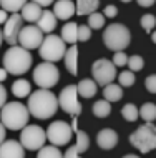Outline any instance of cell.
Returning a JSON list of instances; mask_svg holds the SVG:
<instances>
[{
	"label": "cell",
	"mask_w": 156,
	"mask_h": 158,
	"mask_svg": "<svg viewBox=\"0 0 156 158\" xmlns=\"http://www.w3.org/2000/svg\"><path fill=\"white\" fill-rule=\"evenodd\" d=\"M30 115H33L38 120H48L52 118L58 106V98L50 92V88H38L28 95V105H27Z\"/></svg>",
	"instance_id": "1"
},
{
	"label": "cell",
	"mask_w": 156,
	"mask_h": 158,
	"mask_svg": "<svg viewBox=\"0 0 156 158\" xmlns=\"http://www.w3.org/2000/svg\"><path fill=\"white\" fill-rule=\"evenodd\" d=\"M33 58L30 50H27L22 45H10V48L3 55V68L12 75H23L30 70Z\"/></svg>",
	"instance_id": "2"
},
{
	"label": "cell",
	"mask_w": 156,
	"mask_h": 158,
	"mask_svg": "<svg viewBox=\"0 0 156 158\" xmlns=\"http://www.w3.org/2000/svg\"><path fill=\"white\" fill-rule=\"evenodd\" d=\"M30 112L20 102H8L0 108V122L8 130H22L25 125H28Z\"/></svg>",
	"instance_id": "3"
},
{
	"label": "cell",
	"mask_w": 156,
	"mask_h": 158,
	"mask_svg": "<svg viewBox=\"0 0 156 158\" xmlns=\"http://www.w3.org/2000/svg\"><path fill=\"white\" fill-rule=\"evenodd\" d=\"M103 42L106 45V48L113 50V52H120V50H125L130 45L131 33H130L128 27L123 23H110L105 28Z\"/></svg>",
	"instance_id": "4"
},
{
	"label": "cell",
	"mask_w": 156,
	"mask_h": 158,
	"mask_svg": "<svg viewBox=\"0 0 156 158\" xmlns=\"http://www.w3.org/2000/svg\"><path fill=\"white\" fill-rule=\"evenodd\" d=\"M130 143L134 148H138V152L143 153V155L154 150L156 148V127L153 125V122H146L145 125L136 128L130 135Z\"/></svg>",
	"instance_id": "5"
},
{
	"label": "cell",
	"mask_w": 156,
	"mask_h": 158,
	"mask_svg": "<svg viewBox=\"0 0 156 158\" xmlns=\"http://www.w3.org/2000/svg\"><path fill=\"white\" fill-rule=\"evenodd\" d=\"M40 57L45 62H58L65 57V40L58 35L53 33H47V37H43V42L38 47Z\"/></svg>",
	"instance_id": "6"
},
{
	"label": "cell",
	"mask_w": 156,
	"mask_h": 158,
	"mask_svg": "<svg viewBox=\"0 0 156 158\" xmlns=\"http://www.w3.org/2000/svg\"><path fill=\"white\" fill-rule=\"evenodd\" d=\"M60 80V72L53 65V62L38 63L33 68V82L38 88H53Z\"/></svg>",
	"instance_id": "7"
},
{
	"label": "cell",
	"mask_w": 156,
	"mask_h": 158,
	"mask_svg": "<svg viewBox=\"0 0 156 158\" xmlns=\"http://www.w3.org/2000/svg\"><path fill=\"white\" fill-rule=\"evenodd\" d=\"M20 131V143L27 150H40L47 142V131L38 125H25Z\"/></svg>",
	"instance_id": "8"
},
{
	"label": "cell",
	"mask_w": 156,
	"mask_h": 158,
	"mask_svg": "<svg viewBox=\"0 0 156 158\" xmlns=\"http://www.w3.org/2000/svg\"><path fill=\"white\" fill-rule=\"evenodd\" d=\"M58 106L70 117H78L82 113V103L78 102V87L77 85H68L60 92L58 95Z\"/></svg>",
	"instance_id": "9"
},
{
	"label": "cell",
	"mask_w": 156,
	"mask_h": 158,
	"mask_svg": "<svg viewBox=\"0 0 156 158\" xmlns=\"http://www.w3.org/2000/svg\"><path fill=\"white\" fill-rule=\"evenodd\" d=\"M73 133L75 131L71 125H68L63 120H57V122H52L50 127L47 128V140L50 143L57 145V147H63V145L70 143Z\"/></svg>",
	"instance_id": "10"
},
{
	"label": "cell",
	"mask_w": 156,
	"mask_h": 158,
	"mask_svg": "<svg viewBox=\"0 0 156 158\" xmlns=\"http://www.w3.org/2000/svg\"><path fill=\"white\" fill-rule=\"evenodd\" d=\"M91 75H93V80L98 85H105L111 83L116 77V65L113 62L106 60V58H100L96 60L93 65H91Z\"/></svg>",
	"instance_id": "11"
},
{
	"label": "cell",
	"mask_w": 156,
	"mask_h": 158,
	"mask_svg": "<svg viewBox=\"0 0 156 158\" xmlns=\"http://www.w3.org/2000/svg\"><path fill=\"white\" fill-rule=\"evenodd\" d=\"M23 27V17L15 12V14L8 15L7 22L3 23V42H7L8 45H17L18 44V33Z\"/></svg>",
	"instance_id": "12"
},
{
	"label": "cell",
	"mask_w": 156,
	"mask_h": 158,
	"mask_svg": "<svg viewBox=\"0 0 156 158\" xmlns=\"http://www.w3.org/2000/svg\"><path fill=\"white\" fill-rule=\"evenodd\" d=\"M42 42H43V32L37 25L22 27V30L18 33V44L22 47H25L27 50H33V48H38Z\"/></svg>",
	"instance_id": "13"
},
{
	"label": "cell",
	"mask_w": 156,
	"mask_h": 158,
	"mask_svg": "<svg viewBox=\"0 0 156 158\" xmlns=\"http://www.w3.org/2000/svg\"><path fill=\"white\" fill-rule=\"evenodd\" d=\"M25 156V148L20 142L3 140L0 143V158H22Z\"/></svg>",
	"instance_id": "14"
},
{
	"label": "cell",
	"mask_w": 156,
	"mask_h": 158,
	"mask_svg": "<svg viewBox=\"0 0 156 158\" xmlns=\"http://www.w3.org/2000/svg\"><path fill=\"white\" fill-rule=\"evenodd\" d=\"M53 14L58 20H70L77 14V5L71 0H58L53 5Z\"/></svg>",
	"instance_id": "15"
},
{
	"label": "cell",
	"mask_w": 156,
	"mask_h": 158,
	"mask_svg": "<svg viewBox=\"0 0 156 158\" xmlns=\"http://www.w3.org/2000/svg\"><path fill=\"white\" fill-rule=\"evenodd\" d=\"M96 143H98V147L102 148V150H111V148H115V145L118 143L116 131L111 130V128H103V130H100L98 135H96Z\"/></svg>",
	"instance_id": "16"
},
{
	"label": "cell",
	"mask_w": 156,
	"mask_h": 158,
	"mask_svg": "<svg viewBox=\"0 0 156 158\" xmlns=\"http://www.w3.org/2000/svg\"><path fill=\"white\" fill-rule=\"evenodd\" d=\"M57 17H55L53 12L50 10H42V15L37 20V27L40 28L43 33H52L55 28H57Z\"/></svg>",
	"instance_id": "17"
},
{
	"label": "cell",
	"mask_w": 156,
	"mask_h": 158,
	"mask_svg": "<svg viewBox=\"0 0 156 158\" xmlns=\"http://www.w3.org/2000/svg\"><path fill=\"white\" fill-rule=\"evenodd\" d=\"M20 15L23 17V20L27 22H37L38 17L42 15V7L37 2H27L20 10Z\"/></svg>",
	"instance_id": "18"
},
{
	"label": "cell",
	"mask_w": 156,
	"mask_h": 158,
	"mask_svg": "<svg viewBox=\"0 0 156 158\" xmlns=\"http://www.w3.org/2000/svg\"><path fill=\"white\" fill-rule=\"evenodd\" d=\"M63 58H65V67L68 68V72L71 75H77L78 73V48L75 47V44L65 52Z\"/></svg>",
	"instance_id": "19"
},
{
	"label": "cell",
	"mask_w": 156,
	"mask_h": 158,
	"mask_svg": "<svg viewBox=\"0 0 156 158\" xmlns=\"http://www.w3.org/2000/svg\"><path fill=\"white\" fill-rule=\"evenodd\" d=\"M78 95H82L83 98H91L96 95V90H98V83L91 78H83L78 85Z\"/></svg>",
	"instance_id": "20"
},
{
	"label": "cell",
	"mask_w": 156,
	"mask_h": 158,
	"mask_svg": "<svg viewBox=\"0 0 156 158\" xmlns=\"http://www.w3.org/2000/svg\"><path fill=\"white\" fill-rule=\"evenodd\" d=\"M62 38L65 40V44H77L78 42V25L75 22H68L63 25L62 28Z\"/></svg>",
	"instance_id": "21"
},
{
	"label": "cell",
	"mask_w": 156,
	"mask_h": 158,
	"mask_svg": "<svg viewBox=\"0 0 156 158\" xmlns=\"http://www.w3.org/2000/svg\"><path fill=\"white\" fill-rule=\"evenodd\" d=\"M77 15H90L100 7V0H77Z\"/></svg>",
	"instance_id": "22"
},
{
	"label": "cell",
	"mask_w": 156,
	"mask_h": 158,
	"mask_svg": "<svg viewBox=\"0 0 156 158\" xmlns=\"http://www.w3.org/2000/svg\"><path fill=\"white\" fill-rule=\"evenodd\" d=\"M103 95L106 98L108 102H118L121 100V97H123V90H121V85H116V83H108L103 87Z\"/></svg>",
	"instance_id": "23"
},
{
	"label": "cell",
	"mask_w": 156,
	"mask_h": 158,
	"mask_svg": "<svg viewBox=\"0 0 156 158\" xmlns=\"http://www.w3.org/2000/svg\"><path fill=\"white\" fill-rule=\"evenodd\" d=\"M12 93H14L15 97H18V98L28 97V95L32 93L30 82H27V80H23V78H20V80H17V82H14V85H12Z\"/></svg>",
	"instance_id": "24"
},
{
	"label": "cell",
	"mask_w": 156,
	"mask_h": 158,
	"mask_svg": "<svg viewBox=\"0 0 156 158\" xmlns=\"http://www.w3.org/2000/svg\"><path fill=\"white\" fill-rule=\"evenodd\" d=\"M93 115L95 117H98V118H105V117H108L110 113H111V102H108L106 98H103V100H98V102H95V105H93Z\"/></svg>",
	"instance_id": "25"
},
{
	"label": "cell",
	"mask_w": 156,
	"mask_h": 158,
	"mask_svg": "<svg viewBox=\"0 0 156 158\" xmlns=\"http://www.w3.org/2000/svg\"><path fill=\"white\" fill-rule=\"evenodd\" d=\"M140 117L145 122H154L156 120V105L148 102V103H143L140 108Z\"/></svg>",
	"instance_id": "26"
},
{
	"label": "cell",
	"mask_w": 156,
	"mask_h": 158,
	"mask_svg": "<svg viewBox=\"0 0 156 158\" xmlns=\"http://www.w3.org/2000/svg\"><path fill=\"white\" fill-rule=\"evenodd\" d=\"M121 115L126 122H136L140 118V108L133 103H126L123 108H121Z\"/></svg>",
	"instance_id": "27"
},
{
	"label": "cell",
	"mask_w": 156,
	"mask_h": 158,
	"mask_svg": "<svg viewBox=\"0 0 156 158\" xmlns=\"http://www.w3.org/2000/svg\"><path fill=\"white\" fill-rule=\"evenodd\" d=\"M25 3H27V0H0V7H2L3 10H7L8 14L20 12Z\"/></svg>",
	"instance_id": "28"
},
{
	"label": "cell",
	"mask_w": 156,
	"mask_h": 158,
	"mask_svg": "<svg viewBox=\"0 0 156 158\" xmlns=\"http://www.w3.org/2000/svg\"><path fill=\"white\" fill-rule=\"evenodd\" d=\"M75 136H77V148H78V153L82 155V153H85L88 150V147H90V138H88V135L85 133L83 130H75Z\"/></svg>",
	"instance_id": "29"
},
{
	"label": "cell",
	"mask_w": 156,
	"mask_h": 158,
	"mask_svg": "<svg viewBox=\"0 0 156 158\" xmlns=\"http://www.w3.org/2000/svg\"><path fill=\"white\" fill-rule=\"evenodd\" d=\"M38 156L40 158H60L63 156V153L58 150V147L57 145H53V143H50L48 147H42L40 150H38Z\"/></svg>",
	"instance_id": "30"
},
{
	"label": "cell",
	"mask_w": 156,
	"mask_h": 158,
	"mask_svg": "<svg viewBox=\"0 0 156 158\" xmlns=\"http://www.w3.org/2000/svg\"><path fill=\"white\" fill-rule=\"evenodd\" d=\"M105 25V15L93 12V14L88 15V27L90 28H103Z\"/></svg>",
	"instance_id": "31"
},
{
	"label": "cell",
	"mask_w": 156,
	"mask_h": 158,
	"mask_svg": "<svg viewBox=\"0 0 156 158\" xmlns=\"http://www.w3.org/2000/svg\"><path fill=\"white\" fill-rule=\"evenodd\" d=\"M118 82H120L121 87H133L134 82H136V78H134V73L131 70H125L120 73V77H118Z\"/></svg>",
	"instance_id": "32"
},
{
	"label": "cell",
	"mask_w": 156,
	"mask_h": 158,
	"mask_svg": "<svg viewBox=\"0 0 156 158\" xmlns=\"http://www.w3.org/2000/svg\"><path fill=\"white\" fill-rule=\"evenodd\" d=\"M128 68L131 72H140L143 67H145V60H143L141 55H131V57H128Z\"/></svg>",
	"instance_id": "33"
},
{
	"label": "cell",
	"mask_w": 156,
	"mask_h": 158,
	"mask_svg": "<svg viewBox=\"0 0 156 158\" xmlns=\"http://www.w3.org/2000/svg\"><path fill=\"white\" fill-rule=\"evenodd\" d=\"M140 23H141V27L145 28V32L151 33V32H153V28H154V25H156V17L151 15V14H146V15L141 17Z\"/></svg>",
	"instance_id": "34"
},
{
	"label": "cell",
	"mask_w": 156,
	"mask_h": 158,
	"mask_svg": "<svg viewBox=\"0 0 156 158\" xmlns=\"http://www.w3.org/2000/svg\"><path fill=\"white\" fill-rule=\"evenodd\" d=\"M113 63H115L116 67H125L126 63H128V55H126L123 50L115 52V55H113Z\"/></svg>",
	"instance_id": "35"
},
{
	"label": "cell",
	"mask_w": 156,
	"mask_h": 158,
	"mask_svg": "<svg viewBox=\"0 0 156 158\" xmlns=\"http://www.w3.org/2000/svg\"><path fill=\"white\" fill-rule=\"evenodd\" d=\"M91 37V28L88 25H78V42H86Z\"/></svg>",
	"instance_id": "36"
},
{
	"label": "cell",
	"mask_w": 156,
	"mask_h": 158,
	"mask_svg": "<svg viewBox=\"0 0 156 158\" xmlns=\"http://www.w3.org/2000/svg\"><path fill=\"white\" fill-rule=\"evenodd\" d=\"M145 87L150 93H156V75H150L145 80Z\"/></svg>",
	"instance_id": "37"
},
{
	"label": "cell",
	"mask_w": 156,
	"mask_h": 158,
	"mask_svg": "<svg viewBox=\"0 0 156 158\" xmlns=\"http://www.w3.org/2000/svg\"><path fill=\"white\" fill-rule=\"evenodd\" d=\"M105 17H108V19H113V17L118 15V8L115 5H106L105 7V12H103Z\"/></svg>",
	"instance_id": "38"
},
{
	"label": "cell",
	"mask_w": 156,
	"mask_h": 158,
	"mask_svg": "<svg viewBox=\"0 0 156 158\" xmlns=\"http://www.w3.org/2000/svg\"><path fill=\"white\" fill-rule=\"evenodd\" d=\"M78 155H80V153H78V148H77V145H73V147H70L68 150L65 152V156H66V158H77Z\"/></svg>",
	"instance_id": "39"
},
{
	"label": "cell",
	"mask_w": 156,
	"mask_h": 158,
	"mask_svg": "<svg viewBox=\"0 0 156 158\" xmlns=\"http://www.w3.org/2000/svg\"><path fill=\"white\" fill-rule=\"evenodd\" d=\"M5 103H7V90H5V87L0 83V108Z\"/></svg>",
	"instance_id": "40"
},
{
	"label": "cell",
	"mask_w": 156,
	"mask_h": 158,
	"mask_svg": "<svg viewBox=\"0 0 156 158\" xmlns=\"http://www.w3.org/2000/svg\"><path fill=\"white\" fill-rule=\"evenodd\" d=\"M138 2V5L140 7H145V8H148V7H151L153 3L156 2V0H136Z\"/></svg>",
	"instance_id": "41"
},
{
	"label": "cell",
	"mask_w": 156,
	"mask_h": 158,
	"mask_svg": "<svg viewBox=\"0 0 156 158\" xmlns=\"http://www.w3.org/2000/svg\"><path fill=\"white\" fill-rule=\"evenodd\" d=\"M7 19H8V12H7V10H3V8H0V25L5 23V22H7Z\"/></svg>",
	"instance_id": "42"
},
{
	"label": "cell",
	"mask_w": 156,
	"mask_h": 158,
	"mask_svg": "<svg viewBox=\"0 0 156 158\" xmlns=\"http://www.w3.org/2000/svg\"><path fill=\"white\" fill-rule=\"evenodd\" d=\"M32 2H37L40 7H48L53 3V0H32Z\"/></svg>",
	"instance_id": "43"
},
{
	"label": "cell",
	"mask_w": 156,
	"mask_h": 158,
	"mask_svg": "<svg viewBox=\"0 0 156 158\" xmlns=\"http://www.w3.org/2000/svg\"><path fill=\"white\" fill-rule=\"evenodd\" d=\"M5 130H7L5 125H3L2 122H0V143H2L3 140H5Z\"/></svg>",
	"instance_id": "44"
},
{
	"label": "cell",
	"mask_w": 156,
	"mask_h": 158,
	"mask_svg": "<svg viewBox=\"0 0 156 158\" xmlns=\"http://www.w3.org/2000/svg\"><path fill=\"white\" fill-rule=\"evenodd\" d=\"M8 77V72L5 70V68H0V82H5Z\"/></svg>",
	"instance_id": "45"
},
{
	"label": "cell",
	"mask_w": 156,
	"mask_h": 158,
	"mask_svg": "<svg viewBox=\"0 0 156 158\" xmlns=\"http://www.w3.org/2000/svg\"><path fill=\"white\" fill-rule=\"evenodd\" d=\"M71 128H73V131L78 130V120H77V117H71Z\"/></svg>",
	"instance_id": "46"
},
{
	"label": "cell",
	"mask_w": 156,
	"mask_h": 158,
	"mask_svg": "<svg viewBox=\"0 0 156 158\" xmlns=\"http://www.w3.org/2000/svg\"><path fill=\"white\" fill-rule=\"evenodd\" d=\"M3 44V33H2V28H0V47Z\"/></svg>",
	"instance_id": "47"
},
{
	"label": "cell",
	"mask_w": 156,
	"mask_h": 158,
	"mask_svg": "<svg viewBox=\"0 0 156 158\" xmlns=\"http://www.w3.org/2000/svg\"><path fill=\"white\" fill-rule=\"evenodd\" d=\"M151 40L156 44V32H151Z\"/></svg>",
	"instance_id": "48"
},
{
	"label": "cell",
	"mask_w": 156,
	"mask_h": 158,
	"mask_svg": "<svg viewBox=\"0 0 156 158\" xmlns=\"http://www.w3.org/2000/svg\"><path fill=\"white\" fill-rule=\"evenodd\" d=\"M121 2H125V3H128V2H131V0H121Z\"/></svg>",
	"instance_id": "49"
}]
</instances>
